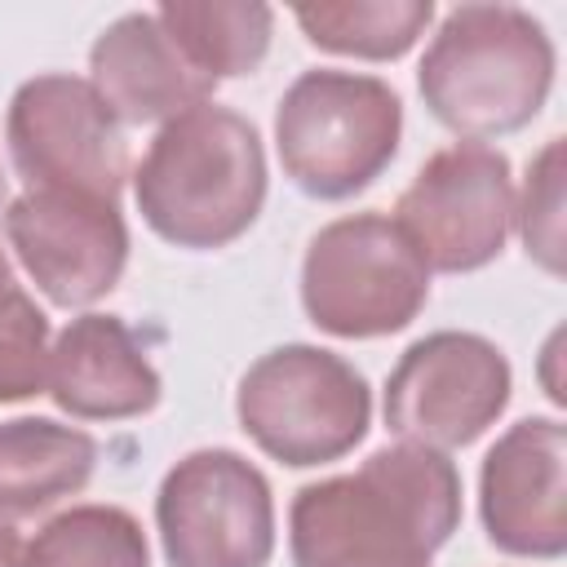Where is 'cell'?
Masks as SVG:
<instances>
[{
  "mask_svg": "<svg viewBox=\"0 0 567 567\" xmlns=\"http://www.w3.org/2000/svg\"><path fill=\"white\" fill-rule=\"evenodd\" d=\"M461 527L447 452L385 443L354 474L306 483L288 509L292 567H430Z\"/></svg>",
  "mask_w": 567,
  "mask_h": 567,
  "instance_id": "6da1fadb",
  "label": "cell"
},
{
  "mask_svg": "<svg viewBox=\"0 0 567 567\" xmlns=\"http://www.w3.org/2000/svg\"><path fill=\"white\" fill-rule=\"evenodd\" d=\"M266 182L257 124L230 106L204 102L159 124L133 173V199L164 244L204 252L248 235L261 217Z\"/></svg>",
  "mask_w": 567,
  "mask_h": 567,
  "instance_id": "7a4b0ae2",
  "label": "cell"
},
{
  "mask_svg": "<svg viewBox=\"0 0 567 567\" xmlns=\"http://www.w3.org/2000/svg\"><path fill=\"white\" fill-rule=\"evenodd\" d=\"M554 40L518 4H456L425 44L416 89L430 115L478 142L527 128L554 89Z\"/></svg>",
  "mask_w": 567,
  "mask_h": 567,
  "instance_id": "3957f363",
  "label": "cell"
},
{
  "mask_svg": "<svg viewBox=\"0 0 567 567\" xmlns=\"http://www.w3.org/2000/svg\"><path fill=\"white\" fill-rule=\"evenodd\" d=\"M403 102L381 75L315 66L275 106V151L284 177L310 199L368 190L399 155Z\"/></svg>",
  "mask_w": 567,
  "mask_h": 567,
  "instance_id": "277c9868",
  "label": "cell"
},
{
  "mask_svg": "<svg viewBox=\"0 0 567 567\" xmlns=\"http://www.w3.org/2000/svg\"><path fill=\"white\" fill-rule=\"evenodd\" d=\"M239 430L279 465L310 470L354 452L372 425L368 377L306 341L266 350L235 390Z\"/></svg>",
  "mask_w": 567,
  "mask_h": 567,
  "instance_id": "5b68a950",
  "label": "cell"
},
{
  "mask_svg": "<svg viewBox=\"0 0 567 567\" xmlns=\"http://www.w3.org/2000/svg\"><path fill=\"white\" fill-rule=\"evenodd\" d=\"M430 301V266L385 213L328 221L301 257L306 319L346 341L403 332Z\"/></svg>",
  "mask_w": 567,
  "mask_h": 567,
  "instance_id": "8992f818",
  "label": "cell"
},
{
  "mask_svg": "<svg viewBox=\"0 0 567 567\" xmlns=\"http://www.w3.org/2000/svg\"><path fill=\"white\" fill-rule=\"evenodd\" d=\"M514 372L496 341L439 328L412 341L385 377V430L399 443L452 452L474 443L509 408Z\"/></svg>",
  "mask_w": 567,
  "mask_h": 567,
  "instance_id": "52a82bcc",
  "label": "cell"
},
{
  "mask_svg": "<svg viewBox=\"0 0 567 567\" xmlns=\"http://www.w3.org/2000/svg\"><path fill=\"white\" fill-rule=\"evenodd\" d=\"M168 567H266L275 554V496L266 474L230 452H186L155 492Z\"/></svg>",
  "mask_w": 567,
  "mask_h": 567,
  "instance_id": "ba28073f",
  "label": "cell"
},
{
  "mask_svg": "<svg viewBox=\"0 0 567 567\" xmlns=\"http://www.w3.org/2000/svg\"><path fill=\"white\" fill-rule=\"evenodd\" d=\"M4 142L31 190L115 199L128 182V142L89 80L49 71L13 89Z\"/></svg>",
  "mask_w": 567,
  "mask_h": 567,
  "instance_id": "9c48e42d",
  "label": "cell"
},
{
  "mask_svg": "<svg viewBox=\"0 0 567 567\" xmlns=\"http://www.w3.org/2000/svg\"><path fill=\"white\" fill-rule=\"evenodd\" d=\"M394 221L425 257L430 275H470L505 252L514 226V173L487 142L434 151L394 204Z\"/></svg>",
  "mask_w": 567,
  "mask_h": 567,
  "instance_id": "30bf717a",
  "label": "cell"
},
{
  "mask_svg": "<svg viewBox=\"0 0 567 567\" xmlns=\"http://www.w3.org/2000/svg\"><path fill=\"white\" fill-rule=\"evenodd\" d=\"M4 239L53 306H93L128 266V226L115 199L22 190L4 204Z\"/></svg>",
  "mask_w": 567,
  "mask_h": 567,
  "instance_id": "8fae6325",
  "label": "cell"
},
{
  "mask_svg": "<svg viewBox=\"0 0 567 567\" xmlns=\"http://www.w3.org/2000/svg\"><path fill=\"white\" fill-rule=\"evenodd\" d=\"M478 518L501 554L540 563L567 554V430L558 416H523L487 447Z\"/></svg>",
  "mask_w": 567,
  "mask_h": 567,
  "instance_id": "7c38bea8",
  "label": "cell"
},
{
  "mask_svg": "<svg viewBox=\"0 0 567 567\" xmlns=\"http://www.w3.org/2000/svg\"><path fill=\"white\" fill-rule=\"evenodd\" d=\"M44 394L75 421H128L159 403L164 381L120 315H80L49 346Z\"/></svg>",
  "mask_w": 567,
  "mask_h": 567,
  "instance_id": "4fadbf2b",
  "label": "cell"
},
{
  "mask_svg": "<svg viewBox=\"0 0 567 567\" xmlns=\"http://www.w3.org/2000/svg\"><path fill=\"white\" fill-rule=\"evenodd\" d=\"M89 84L120 124H168L173 115L204 106L213 80L199 75L155 13L115 18L89 49Z\"/></svg>",
  "mask_w": 567,
  "mask_h": 567,
  "instance_id": "5bb4252c",
  "label": "cell"
},
{
  "mask_svg": "<svg viewBox=\"0 0 567 567\" xmlns=\"http://www.w3.org/2000/svg\"><path fill=\"white\" fill-rule=\"evenodd\" d=\"M97 443L80 425L53 416L0 421V523L44 514L49 505L89 487Z\"/></svg>",
  "mask_w": 567,
  "mask_h": 567,
  "instance_id": "9a60e30c",
  "label": "cell"
},
{
  "mask_svg": "<svg viewBox=\"0 0 567 567\" xmlns=\"http://www.w3.org/2000/svg\"><path fill=\"white\" fill-rule=\"evenodd\" d=\"M155 18L186 62L213 84L252 75L270 53L275 9L257 0H168L155 9Z\"/></svg>",
  "mask_w": 567,
  "mask_h": 567,
  "instance_id": "2e32d148",
  "label": "cell"
},
{
  "mask_svg": "<svg viewBox=\"0 0 567 567\" xmlns=\"http://www.w3.org/2000/svg\"><path fill=\"white\" fill-rule=\"evenodd\" d=\"M297 27L315 49L394 62L403 58L430 27V0H341V4H297Z\"/></svg>",
  "mask_w": 567,
  "mask_h": 567,
  "instance_id": "e0dca14e",
  "label": "cell"
},
{
  "mask_svg": "<svg viewBox=\"0 0 567 567\" xmlns=\"http://www.w3.org/2000/svg\"><path fill=\"white\" fill-rule=\"evenodd\" d=\"M31 567H151L142 523L120 505H71L27 545Z\"/></svg>",
  "mask_w": 567,
  "mask_h": 567,
  "instance_id": "ac0fdd59",
  "label": "cell"
},
{
  "mask_svg": "<svg viewBox=\"0 0 567 567\" xmlns=\"http://www.w3.org/2000/svg\"><path fill=\"white\" fill-rule=\"evenodd\" d=\"M49 377V319L35 297L18 284L0 248V403L44 394Z\"/></svg>",
  "mask_w": 567,
  "mask_h": 567,
  "instance_id": "d6986e66",
  "label": "cell"
},
{
  "mask_svg": "<svg viewBox=\"0 0 567 567\" xmlns=\"http://www.w3.org/2000/svg\"><path fill=\"white\" fill-rule=\"evenodd\" d=\"M514 221L527 257L549 275H563V137H549L540 155L527 164Z\"/></svg>",
  "mask_w": 567,
  "mask_h": 567,
  "instance_id": "ffe728a7",
  "label": "cell"
},
{
  "mask_svg": "<svg viewBox=\"0 0 567 567\" xmlns=\"http://www.w3.org/2000/svg\"><path fill=\"white\" fill-rule=\"evenodd\" d=\"M0 567H31V558H27V540H22L9 523H0Z\"/></svg>",
  "mask_w": 567,
  "mask_h": 567,
  "instance_id": "44dd1931",
  "label": "cell"
},
{
  "mask_svg": "<svg viewBox=\"0 0 567 567\" xmlns=\"http://www.w3.org/2000/svg\"><path fill=\"white\" fill-rule=\"evenodd\" d=\"M4 195H9V182H4V173H0V204H4Z\"/></svg>",
  "mask_w": 567,
  "mask_h": 567,
  "instance_id": "7402d4cb",
  "label": "cell"
}]
</instances>
